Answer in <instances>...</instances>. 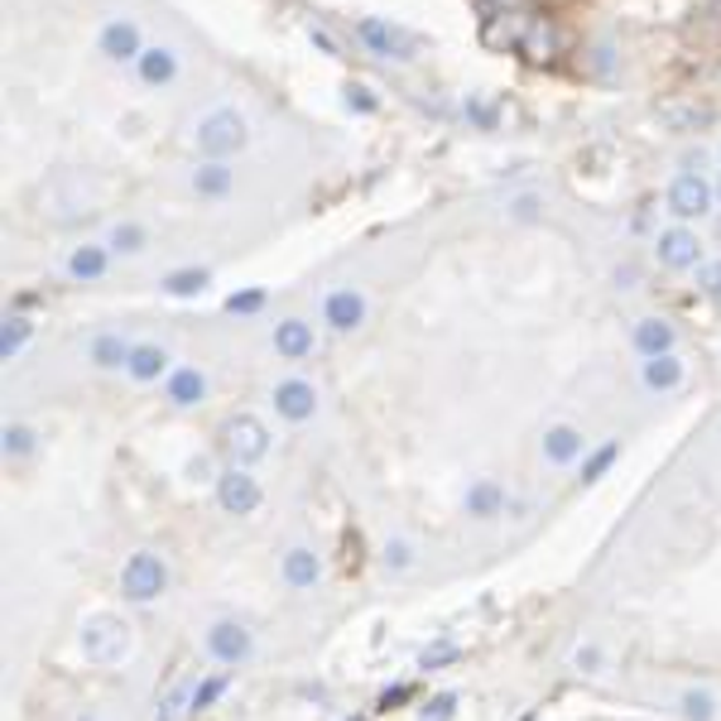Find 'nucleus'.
I'll return each instance as SVG.
<instances>
[{"mask_svg": "<svg viewBox=\"0 0 721 721\" xmlns=\"http://www.w3.org/2000/svg\"><path fill=\"white\" fill-rule=\"evenodd\" d=\"M308 44H313V48H318V54H323V58H342V44H337V39H332V34H327V30H323V24H308Z\"/></svg>", "mask_w": 721, "mask_h": 721, "instance_id": "obj_41", "label": "nucleus"}, {"mask_svg": "<svg viewBox=\"0 0 721 721\" xmlns=\"http://www.w3.org/2000/svg\"><path fill=\"white\" fill-rule=\"evenodd\" d=\"M539 452H544L548 467H577L592 448H587V433L577 424H554V428H544Z\"/></svg>", "mask_w": 721, "mask_h": 721, "instance_id": "obj_18", "label": "nucleus"}, {"mask_svg": "<svg viewBox=\"0 0 721 721\" xmlns=\"http://www.w3.org/2000/svg\"><path fill=\"white\" fill-rule=\"evenodd\" d=\"M615 457H621V443H601V448H592L582 462H577V487H597V481L611 471Z\"/></svg>", "mask_w": 721, "mask_h": 721, "instance_id": "obj_32", "label": "nucleus"}, {"mask_svg": "<svg viewBox=\"0 0 721 721\" xmlns=\"http://www.w3.org/2000/svg\"><path fill=\"white\" fill-rule=\"evenodd\" d=\"M231 313V318H260V313L270 308V288H260V284H251V288H236V294H227V304H221Z\"/></svg>", "mask_w": 721, "mask_h": 721, "instance_id": "obj_34", "label": "nucleus"}, {"mask_svg": "<svg viewBox=\"0 0 721 721\" xmlns=\"http://www.w3.org/2000/svg\"><path fill=\"white\" fill-rule=\"evenodd\" d=\"M380 568H385L390 577H404L418 568V544L409 539V534H390L385 544H380Z\"/></svg>", "mask_w": 721, "mask_h": 721, "instance_id": "obj_30", "label": "nucleus"}, {"mask_svg": "<svg viewBox=\"0 0 721 721\" xmlns=\"http://www.w3.org/2000/svg\"><path fill=\"white\" fill-rule=\"evenodd\" d=\"M351 30H357L365 54L380 63H414L418 58V39L404 30V24H390L385 15H361Z\"/></svg>", "mask_w": 721, "mask_h": 721, "instance_id": "obj_6", "label": "nucleus"}, {"mask_svg": "<svg viewBox=\"0 0 721 721\" xmlns=\"http://www.w3.org/2000/svg\"><path fill=\"white\" fill-rule=\"evenodd\" d=\"M178 73H183V63H178V54L168 44H150L144 54L135 58V77L150 91H164V87H174L178 83Z\"/></svg>", "mask_w": 721, "mask_h": 721, "instance_id": "obj_22", "label": "nucleus"}, {"mask_svg": "<svg viewBox=\"0 0 721 721\" xmlns=\"http://www.w3.org/2000/svg\"><path fill=\"white\" fill-rule=\"evenodd\" d=\"M30 342H34V318L20 308H10L6 323H0V361H15Z\"/></svg>", "mask_w": 721, "mask_h": 721, "instance_id": "obj_29", "label": "nucleus"}, {"mask_svg": "<svg viewBox=\"0 0 721 721\" xmlns=\"http://www.w3.org/2000/svg\"><path fill=\"white\" fill-rule=\"evenodd\" d=\"M203 649L217 668H245L260 654V640L241 615H217V621H207V631H203Z\"/></svg>", "mask_w": 721, "mask_h": 721, "instance_id": "obj_4", "label": "nucleus"}, {"mask_svg": "<svg viewBox=\"0 0 721 721\" xmlns=\"http://www.w3.org/2000/svg\"><path fill=\"white\" fill-rule=\"evenodd\" d=\"M457 654H462V649H457L452 640H438V645H433V649L418 654V668H443V664H452Z\"/></svg>", "mask_w": 721, "mask_h": 721, "instance_id": "obj_40", "label": "nucleus"}, {"mask_svg": "<svg viewBox=\"0 0 721 721\" xmlns=\"http://www.w3.org/2000/svg\"><path fill=\"white\" fill-rule=\"evenodd\" d=\"M188 188L198 193L203 203H227L236 193V168L231 160H198L188 174Z\"/></svg>", "mask_w": 721, "mask_h": 721, "instance_id": "obj_19", "label": "nucleus"}, {"mask_svg": "<svg viewBox=\"0 0 721 721\" xmlns=\"http://www.w3.org/2000/svg\"><path fill=\"white\" fill-rule=\"evenodd\" d=\"M231 684H236V668H217V674H198L193 678V717H203V712H212V707L227 698L231 692Z\"/></svg>", "mask_w": 721, "mask_h": 721, "instance_id": "obj_26", "label": "nucleus"}, {"mask_svg": "<svg viewBox=\"0 0 721 721\" xmlns=\"http://www.w3.org/2000/svg\"><path fill=\"white\" fill-rule=\"evenodd\" d=\"M274 452V433L260 414H231L221 424V457L231 467H260Z\"/></svg>", "mask_w": 721, "mask_h": 721, "instance_id": "obj_5", "label": "nucleus"}, {"mask_svg": "<svg viewBox=\"0 0 721 721\" xmlns=\"http://www.w3.org/2000/svg\"><path fill=\"white\" fill-rule=\"evenodd\" d=\"M39 448H44V433H39L34 424H24V418H10L6 433H0V452H6V462H10V467L34 462Z\"/></svg>", "mask_w": 721, "mask_h": 721, "instance_id": "obj_24", "label": "nucleus"}, {"mask_svg": "<svg viewBox=\"0 0 721 721\" xmlns=\"http://www.w3.org/2000/svg\"><path fill=\"white\" fill-rule=\"evenodd\" d=\"M342 101H347V111H357V116H375L380 111V97L365 83H347L342 87Z\"/></svg>", "mask_w": 721, "mask_h": 721, "instance_id": "obj_37", "label": "nucleus"}, {"mask_svg": "<svg viewBox=\"0 0 721 721\" xmlns=\"http://www.w3.org/2000/svg\"><path fill=\"white\" fill-rule=\"evenodd\" d=\"M160 395H164V404L174 414H188V409H203V404H207V395H212V380H207L203 365L178 361L174 371H168V380L160 385Z\"/></svg>", "mask_w": 721, "mask_h": 721, "instance_id": "obj_10", "label": "nucleus"}, {"mask_svg": "<svg viewBox=\"0 0 721 721\" xmlns=\"http://www.w3.org/2000/svg\"><path fill=\"white\" fill-rule=\"evenodd\" d=\"M462 116H467V121L477 125V130H495V125H501V111H495L487 97H467V101H462Z\"/></svg>", "mask_w": 721, "mask_h": 721, "instance_id": "obj_38", "label": "nucleus"}, {"mask_svg": "<svg viewBox=\"0 0 721 721\" xmlns=\"http://www.w3.org/2000/svg\"><path fill=\"white\" fill-rule=\"evenodd\" d=\"M77 721H101V717H91V712H87V717H77Z\"/></svg>", "mask_w": 721, "mask_h": 721, "instance_id": "obj_47", "label": "nucleus"}, {"mask_svg": "<svg viewBox=\"0 0 721 721\" xmlns=\"http://www.w3.org/2000/svg\"><path fill=\"white\" fill-rule=\"evenodd\" d=\"M678 717L684 721H717L721 717V698L707 688H684L678 692Z\"/></svg>", "mask_w": 721, "mask_h": 721, "instance_id": "obj_31", "label": "nucleus"}, {"mask_svg": "<svg viewBox=\"0 0 721 721\" xmlns=\"http://www.w3.org/2000/svg\"><path fill=\"white\" fill-rule=\"evenodd\" d=\"M111 265H116V255H111L107 241H83L68 251V260H63V274H68L73 284H101L111 274Z\"/></svg>", "mask_w": 721, "mask_h": 721, "instance_id": "obj_17", "label": "nucleus"}, {"mask_svg": "<svg viewBox=\"0 0 721 721\" xmlns=\"http://www.w3.org/2000/svg\"><path fill=\"white\" fill-rule=\"evenodd\" d=\"M510 217L515 221H539V198H534V193H520V198L510 203Z\"/></svg>", "mask_w": 721, "mask_h": 721, "instance_id": "obj_43", "label": "nucleus"}, {"mask_svg": "<svg viewBox=\"0 0 721 721\" xmlns=\"http://www.w3.org/2000/svg\"><path fill=\"white\" fill-rule=\"evenodd\" d=\"M193 678H183L178 688H168L164 698H160V707H154V721H198L193 717Z\"/></svg>", "mask_w": 721, "mask_h": 721, "instance_id": "obj_33", "label": "nucleus"}, {"mask_svg": "<svg viewBox=\"0 0 721 721\" xmlns=\"http://www.w3.org/2000/svg\"><path fill=\"white\" fill-rule=\"evenodd\" d=\"M631 342H635L640 357H664V351H674L678 332H674V323L668 318H640L631 327Z\"/></svg>", "mask_w": 721, "mask_h": 721, "instance_id": "obj_25", "label": "nucleus"}, {"mask_svg": "<svg viewBox=\"0 0 721 721\" xmlns=\"http://www.w3.org/2000/svg\"><path fill=\"white\" fill-rule=\"evenodd\" d=\"M692 274H698V288L707 298H721V260H702Z\"/></svg>", "mask_w": 721, "mask_h": 721, "instance_id": "obj_39", "label": "nucleus"}, {"mask_svg": "<svg viewBox=\"0 0 721 721\" xmlns=\"http://www.w3.org/2000/svg\"><path fill=\"white\" fill-rule=\"evenodd\" d=\"M640 380H645V390L654 395H668V390H678L688 380V365L678 351H664V357H645L640 361Z\"/></svg>", "mask_w": 721, "mask_h": 721, "instance_id": "obj_23", "label": "nucleus"}, {"mask_svg": "<svg viewBox=\"0 0 721 721\" xmlns=\"http://www.w3.org/2000/svg\"><path fill=\"white\" fill-rule=\"evenodd\" d=\"M654 260H659L664 270H674V274H688V270H698L702 265V241H698V231L692 227H668L654 236Z\"/></svg>", "mask_w": 721, "mask_h": 721, "instance_id": "obj_15", "label": "nucleus"}, {"mask_svg": "<svg viewBox=\"0 0 721 721\" xmlns=\"http://www.w3.org/2000/svg\"><path fill=\"white\" fill-rule=\"evenodd\" d=\"M130 351H135V342H130L125 332H116V327H101V332L87 337V361L97 365V371H107V375L125 371V365H130Z\"/></svg>", "mask_w": 721, "mask_h": 721, "instance_id": "obj_21", "label": "nucleus"}, {"mask_svg": "<svg viewBox=\"0 0 721 721\" xmlns=\"http://www.w3.org/2000/svg\"><path fill=\"white\" fill-rule=\"evenodd\" d=\"M135 649V625L116 611H91L83 615L77 625V654L91 664V668H121Z\"/></svg>", "mask_w": 721, "mask_h": 721, "instance_id": "obj_1", "label": "nucleus"}, {"mask_svg": "<svg viewBox=\"0 0 721 721\" xmlns=\"http://www.w3.org/2000/svg\"><path fill=\"white\" fill-rule=\"evenodd\" d=\"M365 318H371V298L361 294V288H327L323 294V308H318V323L327 327V332H337V337H351V332H361Z\"/></svg>", "mask_w": 721, "mask_h": 721, "instance_id": "obj_9", "label": "nucleus"}, {"mask_svg": "<svg viewBox=\"0 0 721 721\" xmlns=\"http://www.w3.org/2000/svg\"><path fill=\"white\" fill-rule=\"evenodd\" d=\"M270 404H274V418H284L288 428H304L323 414V390L313 385L308 375H284V380H274Z\"/></svg>", "mask_w": 721, "mask_h": 721, "instance_id": "obj_8", "label": "nucleus"}, {"mask_svg": "<svg viewBox=\"0 0 721 721\" xmlns=\"http://www.w3.org/2000/svg\"><path fill=\"white\" fill-rule=\"evenodd\" d=\"M107 245H111V255L116 260H130V255H144L154 245V236L144 221H116V227L107 231Z\"/></svg>", "mask_w": 721, "mask_h": 721, "instance_id": "obj_28", "label": "nucleus"}, {"mask_svg": "<svg viewBox=\"0 0 721 721\" xmlns=\"http://www.w3.org/2000/svg\"><path fill=\"white\" fill-rule=\"evenodd\" d=\"M245 144H251V121H245L236 107L207 111L198 121V130H193V150H198V160H236Z\"/></svg>", "mask_w": 721, "mask_h": 721, "instance_id": "obj_3", "label": "nucleus"}, {"mask_svg": "<svg viewBox=\"0 0 721 721\" xmlns=\"http://www.w3.org/2000/svg\"><path fill=\"white\" fill-rule=\"evenodd\" d=\"M121 601H130V607H154L168 582H174V572H168V558L160 554V548H135L125 562H121Z\"/></svg>", "mask_w": 721, "mask_h": 721, "instance_id": "obj_2", "label": "nucleus"}, {"mask_svg": "<svg viewBox=\"0 0 721 721\" xmlns=\"http://www.w3.org/2000/svg\"><path fill=\"white\" fill-rule=\"evenodd\" d=\"M174 365H178V361L168 357V347H164V342H135V351H130V365H125V375H130V385H164Z\"/></svg>", "mask_w": 721, "mask_h": 721, "instance_id": "obj_20", "label": "nucleus"}, {"mask_svg": "<svg viewBox=\"0 0 721 721\" xmlns=\"http://www.w3.org/2000/svg\"><path fill=\"white\" fill-rule=\"evenodd\" d=\"M481 15H495V10H505V0H477Z\"/></svg>", "mask_w": 721, "mask_h": 721, "instance_id": "obj_45", "label": "nucleus"}, {"mask_svg": "<svg viewBox=\"0 0 721 721\" xmlns=\"http://www.w3.org/2000/svg\"><path fill=\"white\" fill-rule=\"evenodd\" d=\"M270 347H274V357H280V361L298 365V361H308L313 351H318V327H313V318H298V313H288V318L274 323Z\"/></svg>", "mask_w": 721, "mask_h": 721, "instance_id": "obj_16", "label": "nucleus"}, {"mask_svg": "<svg viewBox=\"0 0 721 721\" xmlns=\"http://www.w3.org/2000/svg\"><path fill=\"white\" fill-rule=\"evenodd\" d=\"M712 203H717V188L698 168H684V174H674V183H668V212L678 221H702L712 212Z\"/></svg>", "mask_w": 721, "mask_h": 721, "instance_id": "obj_11", "label": "nucleus"}, {"mask_svg": "<svg viewBox=\"0 0 721 721\" xmlns=\"http://www.w3.org/2000/svg\"><path fill=\"white\" fill-rule=\"evenodd\" d=\"M404 702H414V684H390V688L375 698L380 712H390V707H404Z\"/></svg>", "mask_w": 721, "mask_h": 721, "instance_id": "obj_42", "label": "nucleus"}, {"mask_svg": "<svg viewBox=\"0 0 721 721\" xmlns=\"http://www.w3.org/2000/svg\"><path fill=\"white\" fill-rule=\"evenodd\" d=\"M212 501L221 515H231V520H251L260 515V505H265V487H260V477H255V467H221V477H217V487H212Z\"/></svg>", "mask_w": 721, "mask_h": 721, "instance_id": "obj_7", "label": "nucleus"}, {"mask_svg": "<svg viewBox=\"0 0 721 721\" xmlns=\"http://www.w3.org/2000/svg\"><path fill=\"white\" fill-rule=\"evenodd\" d=\"M342 721H371V717H361V712H357V717H342Z\"/></svg>", "mask_w": 721, "mask_h": 721, "instance_id": "obj_46", "label": "nucleus"}, {"mask_svg": "<svg viewBox=\"0 0 721 721\" xmlns=\"http://www.w3.org/2000/svg\"><path fill=\"white\" fill-rule=\"evenodd\" d=\"M160 288L168 298H203L207 288H212V270L207 265H183V270H168Z\"/></svg>", "mask_w": 721, "mask_h": 721, "instance_id": "obj_27", "label": "nucleus"}, {"mask_svg": "<svg viewBox=\"0 0 721 721\" xmlns=\"http://www.w3.org/2000/svg\"><path fill=\"white\" fill-rule=\"evenodd\" d=\"M452 717H457V692H433L414 712V721H452Z\"/></svg>", "mask_w": 721, "mask_h": 721, "instance_id": "obj_36", "label": "nucleus"}, {"mask_svg": "<svg viewBox=\"0 0 721 721\" xmlns=\"http://www.w3.org/2000/svg\"><path fill=\"white\" fill-rule=\"evenodd\" d=\"M144 30L130 15H111V20H101V30H97V54L107 58V63H130L135 68V58L144 54Z\"/></svg>", "mask_w": 721, "mask_h": 721, "instance_id": "obj_13", "label": "nucleus"}, {"mask_svg": "<svg viewBox=\"0 0 721 721\" xmlns=\"http://www.w3.org/2000/svg\"><path fill=\"white\" fill-rule=\"evenodd\" d=\"M217 477H221V467L212 452H193L188 462H183V481H188V487H217Z\"/></svg>", "mask_w": 721, "mask_h": 721, "instance_id": "obj_35", "label": "nucleus"}, {"mask_svg": "<svg viewBox=\"0 0 721 721\" xmlns=\"http://www.w3.org/2000/svg\"><path fill=\"white\" fill-rule=\"evenodd\" d=\"M280 582H284V592H294V597H308V592H318L323 587V554L313 544H288L284 554H280Z\"/></svg>", "mask_w": 721, "mask_h": 721, "instance_id": "obj_12", "label": "nucleus"}, {"mask_svg": "<svg viewBox=\"0 0 721 721\" xmlns=\"http://www.w3.org/2000/svg\"><path fill=\"white\" fill-rule=\"evenodd\" d=\"M572 664H577V668H587V674H592V664H597V649H592V645H587V649H577V654H572Z\"/></svg>", "mask_w": 721, "mask_h": 721, "instance_id": "obj_44", "label": "nucleus"}, {"mask_svg": "<svg viewBox=\"0 0 721 721\" xmlns=\"http://www.w3.org/2000/svg\"><path fill=\"white\" fill-rule=\"evenodd\" d=\"M717 198H721V183H717Z\"/></svg>", "mask_w": 721, "mask_h": 721, "instance_id": "obj_48", "label": "nucleus"}, {"mask_svg": "<svg viewBox=\"0 0 721 721\" xmlns=\"http://www.w3.org/2000/svg\"><path fill=\"white\" fill-rule=\"evenodd\" d=\"M510 510V487L501 477H471L462 487V515L477 524H495Z\"/></svg>", "mask_w": 721, "mask_h": 721, "instance_id": "obj_14", "label": "nucleus"}]
</instances>
